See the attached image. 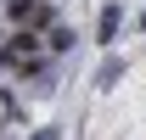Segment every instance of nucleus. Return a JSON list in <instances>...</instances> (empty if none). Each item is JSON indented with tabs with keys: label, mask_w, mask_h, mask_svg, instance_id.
I'll return each mask as SVG.
<instances>
[{
	"label": "nucleus",
	"mask_w": 146,
	"mask_h": 140,
	"mask_svg": "<svg viewBox=\"0 0 146 140\" xmlns=\"http://www.w3.org/2000/svg\"><path fill=\"white\" fill-rule=\"evenodd\" d=\"M11 22H23V28H51V6H39V0H11Z\"/></svg>",
	"instance_id": "1"
},
{
	"label": "nucleus",
	"mask_w": 146,
	"mask_h": 140,
	"mask_svg": "<svg viewBox=\"0 0 146 140\" xmlns=\"http://www.w3.org/2000/svg\"><path fill=\"white\" fill-rule=\"evenodd\" d=\"M118 73H124V62H112V56H107V62H101V73H96V84L112 90V84H118Z\"/></svg>",
	"instance_id": "3"
},
{
	"label": "nucleus",
	"mask_w": 146,
	"mask_h": 140,
	"mask_svg": "<svg viewBox=\"0 0 146 140\" xmlns=\"http://www.w3.org/2000/svg\"><path fill=\"white\" fill-rule=\"evenodd\" d=\"M118 22H124V11H118V6H101V17H96V39L112 45V39H118Z\"/></svg>",
	"instance_id": "2"
},
{
	"label": "nucleus",
	"mask_w": 146,
	"mask_h": 140,
	"mask_svg": "<svg viewBox=\"0 0 146 140\" xmlns=\"http://www.w3.org/2000/svg\"><path fill=\"white\" fill-rule=\"evenodd\" d=\"M141 34H146V11H141Z\"/></svg>",
	"instance_id": "5"
},
{
	"label": "nucleus",
	"mask_w": 146,
	"mask_h": 140,
	"mask_svg": "<svg viewBox=\"0 0 146 140\" xmlns=\"http://www.w3.org/2000/svg\"><path fill=\"white\" fill-rule=\"evenodd\" d=\"M39 140H62V135H56V129H39Z\"/></svg>",
	"instance_id": "4"
}]
</instances>
